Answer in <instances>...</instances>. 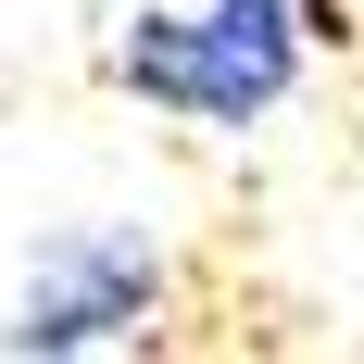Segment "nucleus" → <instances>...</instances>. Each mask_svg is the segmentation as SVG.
I'll return each mask as SVG.
<instances>
[{
	"label": "nucleus",
	"mask_w": 364,
	"mask_h": 364,
	"mask_svg": "<svg viewBox=\"0 0 364 364\" xmlns=\"http://www.w3.org/2000/svg\"><path fill=\"white\" fill-rule=\"evenodd\" d=\"M164 314V239L151 226H50L26 252V289H13V364H88L126 352V339Z\"/></svg>",
	"instance_id": "2"
},
{
	"label": "nucleus",
	"mask_w": 364,
	"mask_h": 364,
	"mask_svg": "<svg viewBox=\"0 0 364 364\" xmlns=\"http://www.w3.org/2000/svg\"><path fill=\"white\" fill-rule=\"evenodd\" d=\"M314 0H201V13H139L113 38V88L188 113V126H264L301 75Z\"/></svg>",
	"instance_id": "1"
}]
</instances>
